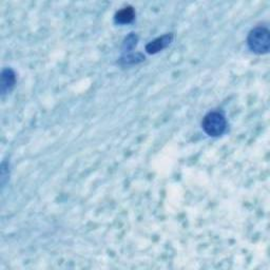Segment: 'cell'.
<instances>
[{
    "label": "cell",
    "mask_w": 270,
    "mask_h": 270,
    "mask_svg": "<svg viewBox=\"0 0 270 270\" xmlns=\"http://www.w3.org/2000/svg\"><path fill=\"white\" fill-rule=\"evenodd\" d=\"M202 128L205 133L209 136H221L227 129L226 118L221 112L211 111L205 115L202 122Z\"/></svg>",
    "instance_id": "6da1fadb"
},
{
    "label": "cell",
    "mask_w": 270,
    "mask_h": 270,
    "mask_svg": "<svg viewBox=\"0 0 270 270\" xmlns=\"http://www.w3.org/2000/svg\"><path fill=\"white\" fill-rule=\"evenodd\" d=\"M247 45L253 53H268L270 47V35L268 29L265 27H256L251 30L247 37Z\"/></svg>",
    "instance_id": "7a4b0ae2"
},
{
    "label": "cell",
    "mask_w": 270,
    "mask_h": 270,
    "mask_svg": "<svg viewBox=\"0 0 270 270\" xmlns=\"http://www.w3.org/2000/svg\"><path fill=\"white\" fill-rule=\"evenodd\" d=\"M172 40H173L172 33L166 34L162 37L157 38L156 41L149 43L146 46V51L149 54H156V53L160 52V51H162L163 49H165L166 47H168L171 44Z\"/></svg>",
    "instance_id": "3957f363"
},
{
    "label": "cell",
    "mask_w": 270,
    "mask_h": 270,
    "mask_svg": "<svg viewBox=\"0 0 270 270\" xmlns=\"http://www.w3.org/2000/svg\"><path fill=\"white\" fill-rule=\"evenodd\" d=\"M16 83L15 73L11 69H5L2 74V93L5 95L10 92Z\"/></svg>",
    "instance_id": "277c9868"
},
{
    "label": "cell",
    "mask_w": 270,
    "mask_h": 270,
    "mask_svg": "<svg viewBox=\"0 0 270 270\" xmlns=\"http://www.w3.org/2000/svg\"><path fill=\"white\" fill-rule=\"evenodd\" d=\"M134 17H135V12L133 8L128 7L117 13V15H115V21H117L118 23L125 24V23H129L133 21Z\"/></svg>",
    "instance_id": "5b68a950"
}]
</instances>
